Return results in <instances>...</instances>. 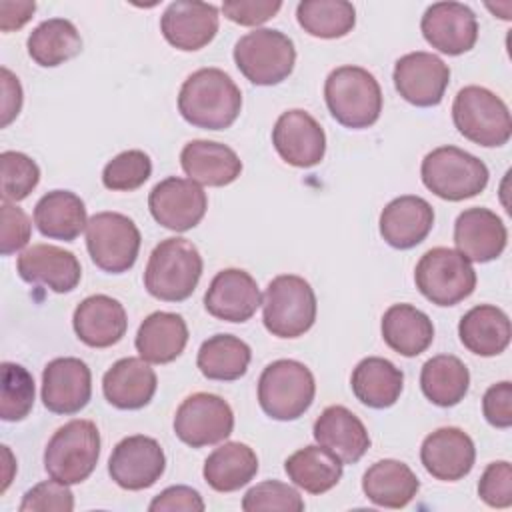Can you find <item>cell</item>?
Instances as JSON below:
<instances>
[{"mask_svg": "<svg viewBox=\"0 0 512 512\" xmlns=\"http://www.w3.org/2000/svg\"><path fill=\"white\" fill-rule=\"evenodd\" d=\"M240 108L242 92L220 68L192 72L178 92V112L196 128L224 130L236 122Z\"/></svg>", "mask_w": 512, "mask_h": 512, "instance_id": "obj_1", "label": "cell"}, {"mask_svg": "<svg viewBox=\"0 0 512 512\" xmlns=\"http://www.w3.org/2000/svg\"><path fill=\"white\" fill-rule=\"evenodd\" d=\"M202 266V256L190 240L166 238L156 244L148 258L144 288L162 302H182L196 290Z\"/></svg>", "mask_w": 512, "mask_h": 512, "instance_id": "obj_2", "label": "cell"}, {"mask_svg": "<svg viewBox=\"0 0 512 512\" xmlns=\"http://www.w3.org/2000/svg\"><path fill=\"white\" fill-rule=\"evenodd\" d=\"M324 100L332 118L352 130L370 128L382 112V90L372 72L340 66L324 82Z\"/></svg>", "mask_w": 512, "mask_h": 512, "instance_id": "obj_3", "label": "cell"}, {"mask_svg": "<svg viewBox=\"0 0 512 512\" xmlns=\"http://www.w3.org/2000/svg\"><path fill=\"white\" fill-rule=\"evenodd\" d=\"M420 176L438 198L460 202L478 196L488 186L490 172L474 154L456 146H440L424 156Z\"/></svg>", "mask_w": 512, "mask_h": 512, "instance_id": "obj_4", "label": "cell"}, {"mask_svg": "<svg viewBox=\"0 0 512 512\" xmlns=\"http://www.w3.org/2000/svg\"><path fill=\"white\" fill-rule=\"evenodd\" d=\"M314 394V376L298 360H274L258 378V404L272 420L288 422L300 418L312 406Z\"/></svg>", "mask_w": 512, "mask_h": 512, "instance_id": "obj_5", "label": "cell"}, {"mask_svg": "<svg viewBox=\"0 0 512 512\" xmlns=\"http://www.w3.org/2000/svg\"><path fill=\"white\" fill-rule=\"evenodd\" d=\"M316 294L296 274L276 276L262 296V320L266 330L278 338H298L316 322Z\"/></svg>", "mask_w": 512, "mask_h": 512, "instance_id": "obj_6", "label": "cell"}, {"mask_svg": "<svg viewBox=\"0 0 512 512\" xmlns=\"http://www.w3.org/2000/svg\"><path fill=\"white\" fill-rule=\"evenodd\" d=\"M100 458V432L92 420H70L46 444L44 470L62 484H80Z\"/></svg>", "mask_w": 512, "mask_h": 512, "instance_id": "obj_7", "label": "cell"}, {"mask_svg": "<svg viewBox=\"0 0 512 512\" xmlns=\"http://www.w3.org/2000/svg\"><path fill=\"white\" fill-rule=\"evenodd\" d=\"M456 130L484 148L504 146L512 136L510 110L502 98L482 86H464L452 102Z\"/></svg>", "mask_w": 512, "mask_h": 512, "instance_id": "obj_8", "label": "cell"}, {"mask_svg": "<svg viewBox=\"0 0 512 512\" xmlns=\"http://www.w3.org/2000/svg\"><path fill=\"white\" fill-rule=\"evenodd\" d=\"M234 62L252 84L276 86L292 74L296 48L284 32L258 28L234 44Z\"/></svg>", "mask_w": 512, "mask_h": 512, "instance_id": "obj_9", "label": "cell"}, {"mask_svg": "<svg viewBox=\"0 0 512 512\" xmlns=\"http://www.w3.org/2000/svg\"><path fill=\"white\" fill-rule=\"evenodd\" d=\"M414 282L432 304L454 306L474 292L476 272L458 250L438 246L418 260Z\"/></svg>", "mask_w": 512, "mask_h": 512, "instance_id": "obj_10", "label": "cell"}, {"mask_svg": "<svg viewBox=\"0 0 512 512\" xmlns=\"http://www.w3.org/2000/svg\"><path fill=\"white\" fill-rule=\"evenodd\" d=\"M140 230L132 218L120 212H98L86 226V248L92 262L108 272L130 270L140 252Z\"/></svg>", "mask_w": 512, "mask_h": 512, "instance_id": "obj_11", "label": "cell"}, {"mask_svg": "<svg viewBox=\"0 0 512 512\" xmlns=\"http://www.w3.org/2000/svg\"><path fill=\"white\" fill-rule=\"evenodd\" d=\"M234 430L230 404L210 392H196L182 400L174 416V434L180 442L202 448L226 440Z\"/></svg>", "mask_w": 512, "mask_h": 512, "instance_id": "obj_12", "label": "cell"}, {"mask_svg": "<svg viewBox=\"0 0 512 512\" xmlns=\"http://www.w3.org/2000/svg\"><path fill=\"white\" fill-rule=\"evenodd\" d=\"M394 88L410 104L418 108L438 106L450 82L448 64L432 52H410L394 64Z\"/></svg>", "mask_w": 512, "mask_h": 512, "instance_id": "obj_13", "label": "cell"}, {"mask_svg": "<svg viewBox=\"0 0 512 512\" xmlns=\"http://www.w3.org/2000/svg\"><path fill=\"white\" fill-rule=\"evenodd\" d=\"M148 208L160 226L174 232H186L204 218L208 198L202 186L190 178L168 176L150 190Z\"/></svg>", "mask_w": 512, "mask_h": 512, "instance_id": "obj_14", "label": "cell"}, {"mask_svg": "<svg viewBox=\"0 0 512 512\" xmlns=\"http://www.w3.org/2000/svg\"><path fill=\"white\" fill-rule=\"evenodd\" d=\"M166 468V456L158 440L134 434L122 438L108 460L110 478L124 490L154 486Z\"/></svg>", "mask_w": 512, "mask_h": 512, "instance_id": "obj_15", "label": "cell"}, {"mask_svg": "<svg viewBox=\"0 0 512 512\" xmlns=\"http://www.w3.org/2000/svg\"><path fill=\"white\" fill-rule=\"evenodd\" d=\"M272 144L278 156L296 168H312L322 162L326 134L306 110L294 108L280 114L272 128Z\"/></svg>", "mask_w": 512, "mask_h": 512, "instance_id": "obj_16", "label": "cell"}, {"mask_svg": "<svg viewBox=\"0 0 512 512\" xmlns=\"http://www.w3.org/2000/svg\"><path fill=\"white\" fill-rule=\"evenodd\" d=\"M420 30L424 40L442 54L460 56L478 40L476 14L460 2H436L426 8Z\"/></svg>", "mask_w": 512, "mask_h": 512, "instance_id": "obj_17", "label": "cell"}, {"mask_svg": "<svg viewBox=\"0 0 512 512\" xmlns=\"http://www.w3.org/2000/svg\"><path fill=\"white\" fill-rule=\"evenodd\" d=\"M92 396V374L84 360L54 358L42 372V404L54 414H76Z\"/></svg>", "mask_w": 512, "mask_h": 512, "instance_id": "obj_18", "label": "cell"}, {"mask_svg": "<svg viewBox=\"0 0 512 512\" xmlns=\"http://www.w3.org/2000/svg\"><path fill=\"white\" fill-rule=\"evenodd\" d=\"M218 8L206 2H170L160 18L164 40L182 52H196L210 44L218 32Z\"/></svg>", "mask_w": 512, "mask_h": 512, "instance_id": "obj_19", "label": "cell"}, {"mask_svg": "<svg viewBox=\"0 0 512 512\" xmlns=\"http://www.w3.org/2000/svg\"><path fill=\"white\" fill-rule=\"evenodd\" d=\"M420 460L432 478L456 482L470 474L476 460V448L462 428L444 426L424 438Z\"/></svg>", "mask_w": 512, "mask_h": 512, "instance_id": "obj_20", "label": "cell"}, {"mask_svg": "<svg viewBox=\"0 0 512 512\" xmlns=\"http://www.w3.org/2000/svg\"><path fill=\"white\" fill-rule=\"evenodd\" d=\"M18 276L28 284H42L56 294L72 292L80 278L82 268L74 252L54 244H32L16 262Z\"/></svg>", "mask_w": 512, "mask_h": 512, "instance_id": "obj_21", "label": "cell"}, {"mask_svg": "<svg viewBox=\"0 0 512 512\" xmlns=\"http://www.w3.org/2000/svg\"><path fill=\"white\" fill-rule=\"evenodd\" d=\"M260 306L262 294L256 280L240 268L220 270L204 294L208 314L226 322H246Z\"/></svg>", "mask_w": 512, "mask_h": 512, "instance_id": "obj_22", "label": "cell"}, {"mask_svg": "<svg viewBox=\"0 0 512 512\" xmlns=\"http://www.w3.org/2000/svg\"><path fill=\"white\" fill-rule=\"evenodd\" d=\"M508 242V230L502 218L488 208H468L454 222V244L470 262L496 260Z\"/></svg>", "mask_w": 512, "mask_h": 512, "instance_id": "obj_23", "label": "cell"}, {"mask_svg": "<svg viewBox=\"0 0 512 512\" xmlns=\"http://www.w3.org/2000/svg\"><path fill=\"white\" fill-rule=\"evenodd\" d=\"M314 440L332 452L342 464L358 462L370 448V436L362 420L346 406H328L312 426Z\"/></svg>", "mask_w": 512, "mask_h": 512, "instance_id": "obj_24", "label": "cell"}, {"mask_svg": "<svg viewBox=\"0 0 512 512\" xmlns=\"http://www.w3.org/2000/svg\"><path fill=\"white\" fill-rule=\"evenodd\" d=\"M72 326L80 342L90 348H108L122 340L128 328L124 306L106 294L84 298L72 316Z\"/></svg>", "mask_w": 512, "mask_h": 512, "instance_id": "obj_25", "label": "cell"}, {"mask_svg": "<svg viewBox=\"0 0 512 512\" xmlns=\"http://www.w3.org/2000/svg\"><path fill=\"white\" fill-rule=\"evenodd\" d=\"M380 236L396 250L418 246L434 226V210L420 196H398L380 214Z\"/></svg>", "mask_w": 512, "mask_h": 512, "instance_id": "obj_26", "label": "cell"}, {"mask_svg": "<svg viewBox=\"0 0 512 512\" xmlns=\"http://www.w3.org/2000/svg\"><path fill=\"white\" fill-rule=\"evenodd\" d=\"M156 386L158 378L150 362L134 356L114 362L102 378L104 398L118 410L144 408L154 398Z\"/></svg>", "mask_w": 512, "mask_h": 512, "instance_id": "obj_27", "label": "cell"}, {"mask_svg": "<svg viewBox=\"0 0 512 512\" xmlns=\"http://www.w3.org/2000/svg\"><path fill=\"white\" fill-rule=\"evenodd\" d=\"M184 174L200 186H228L242 172L238 154L220 142L192 140L180 152Z\"/></svg>", "mask_w": 512, "mask_h": 512, "instance_id": "obj_28", "label": "cell"}, {"mask_svg": "<svg viewBox=\"0 0 512 512\" xmlns=\"http://www.w3.org/2000/svg\"><path fill=\"white\" fill-rule=\"evenodd\" d=\"M136 350L150 364L174 362L188 344V326L180 314L152 312L136 332Z\"/></svg>", "mask_w": 512, "mask_h": 512, "instance_id": "obj_29", "label": "cell"}, {"mask_svg": "<svg viewBox=\"0 0 512 512\" xmlns=\"http://www.w3.org/2000/svg\"><path fill=\"white\" fill-rule=\"evenodd\" d=\"M458 336L464 348L472 354L484 358L498 356L510 344V318L504 310L492 304L474 306L460 318Z\"/></svg>", "mask_w": 512, "mask_h": 512, "instance_id": "obj_30", "label": "cell"}, {"mask_svg": "<svg viewBox=\"0 0 512 512\" xmlns=\"http://www.w3.org/2000/svg\"><path fill=\"white\" fill-rule=\"evenodd\" d=\"M418 488L420 480L412 468L394 458L374 462L362 476L366 498L382 508H404L414 500Z\"/></svg>", "mask_w": 512, "mask_h": 512, "instance_id": "obj_31", "label": "cell"}, {"mask_svg": "<svg viewBox=\"0 0 512 512\" xmlns=\"http://www.w3.org/2000/svg\"><path fill=\"white\" fill-rule=\"evenodd\" d=\"M34 224L46 238L72 242L88 226L86 206L82 198L70 190H52L36 202Z\"/></svg>", "mask_w": 512, "mask_h": 512, "instance_id": "obj_32", "label": "cell"}, {"mask_svg": "<svg viewBox=\"0 0 512 512\" xmlns=\"http://www.w3.org/2000/svg\"><path fill=\"white\" fill-rule=\"evenodd\" d=\"M350 386L364 406L382 410L398 402L404 388V374L390 360L368 356L352 370Z\"/></svg>", "mask_w": 512, "mask_h": 512, "instance_id": "obj_33", "label": "cell"}, {"mask_svg": "<svg viewBox=\"0 0 512 512\" xmlns=\"http://www.w3.org/2000/svg\"><path fill=\"white\" fill-rule=\"evenodd\" d=\"M382 338L390 350L414 358L432 344L434 326L428 314L416 306L392 304L382 316Z\"/></svg>", "mask_w": 512, "mask_h": 512, "instance_id": "obj_34", "label": "cell"}, {"mask_svg": "<svg viewBox=\"0 0 512 512\" xmlns=\"http://www.w3.org/2000/svg\"><path fill=\"white\" fill-rule=\"evenodd\" d=\"M258 472V456L244 442H224L204 462V480L216 492H234Z\"/></svg>", "mask_w": 512, "mask_h": 512, "instance_id": "obj_35", "label": "cell"}, {"mask_svg": "<svg viewBox=\"0 0 512 512\" xmlns=\"http://www.w3.org/2000/svg\"><path fill=\"white\" fill-rule=\"evenodd\" d=\"M422 394L440 408L456 406L470 388L466 364L452 354H438L424 362L420 372Z\"/></svg>", "mask_w": 512, "mask_h": 512, "instance_id": "obj_36", "label": "cell"}, {"mask_svg": "<svg viewBox=\"0 0 512 512\" xmlns=\"http://www.w3.org/2000/svg\"><path fill=\"white\" fill-rule=\"evenodd\" d=\"M288 478L308 494H324L342 478V462L320 444L304 446L284 462Z\"/></svg>", "mask_w": 512, "mask_h": 512, "instance_id": "obj_37", "label": "cell"}, {"mask_svg": "<svg viewBox=\"0 0 512 512\" xmlns=\"http://www.w3.org/2000/svg\"><path fill=\"white\" fill-rule=\"evenodd\" d=\"M26 48L38 66L54 68L80 54L82 38L70 20L48 18L30 32Z\"/></svg>", "mask_w": 512, "mask_h": 512, "instance_id": "obj_38", "label": "cell"}, {"mask_svg": "<svg viewBox=\"0 0 512 512\" xmlns=\"http://www.w3.org/2000/svg\"><path fill=\"white\" fill-rule=\"evenodd\" d=\"M252 360L250 346L232 334H214L202 342L196 364L208 380L232 382L246 374Z\"/></svg>", "mask_w": 512, "mask_h": 512, "instance_id": "obj_39", "label": "cell"}, {"mask_svg": "<svg viewBox=\"0 0 512 512\" xmlns=\"http://www.w3.org/2000/svg\"><path fill=\"white\" fill-rule=\"evenodd\" d=\"M298 24L314 38H342L356 24V10L346 0H304L296 6Z\"/></svg>", "mask_w": 512, "mask_h": 512, "instance_id": "obj_40", "label": "cell"}, {"mask_svg": "<svg viewBox=\"0 0 512 512\" xmlns=\"http://www.w3.org/2000/svg\"><path fill=\"white\" fill-rule=\"evenodd\" d=\"M32 406H34L32 374L16 362H2L0 418L4 422H20L32 412Z\"/></svg>", "mask_w": 512, "mask_h": 512, "instance_id": "obj_41", "label": "cell"}, {"mask_svg": "<svg viewBox=\"0 0 512 512\" xmlns=\"http://www.w3.org/2000/svg\"><path fill=\"white\" fill-rule=\"evenodd\" d=\"M152 174V160L142 150H124L102 170V184L114 192H132Z\"/></svg>", "mask_w": 512, "mask_h": 512, "instance_id": "obj_42", "label": "cell"}, {"mask_svg": "<svg viewBox=\"0 0 512 512\" xmlns=\"http://www.w3.org/2000/svg\"><path fill=\"white\" fill-rule=\"evenodd\" d=\"M0 174H2V200L20 202L30 196V192L40 182L38 164L14 150H6L0 154Z\"/></svg>", "mask_w": 512, "mask_h": 512, "instance_id": "obj_43", "label": "cell"}, {"mask_svg": "<svg viewBox=\"0 0 512 512\" xmlns=\"http://www.w3.org/2000/svg\"><path fill=\"white\" fill-rule=\"evenodd\" d=\"M242 510L260 512V510H284V512H302L304 500L296 488L280 480H264L252 486L242 498Z\"/></svg>", "mask_w": 512, "mask_h": 512, "instance_id": "obj_44", "label": "cell"}, {"mask_svg": "<svg viewBox=\"0 0 512 512\" xmlns=\"http://www.w3.org/2000/svg\"><path fill=\"white\" fill-rule=\"evenodd\" d=\"M50 510L54 512L74 510V496L68 484H62L54 478L32 486L20 502V512H50Z\"/></svg>", "mask_w": 512, "mask_h": 512, "instance_id": "obj_45", "label": "cell"}, {"mask_svg": "<svg viewBox=\"0 0 512 512\" xmlns=\"http://www.w3.org/2000/svg\"><path fill=\"white\" fill-rule=\"evenodd\" d=\"M478 496L492 508L512 504V466L506 460L490 462L478 482Z\"/></svg>", "mask_w": 512, "mask_h": 512, "instance_id": "obj_46", "label": "cell"}, {"mask_svg": "<svg viewBox=\"0 0 512 512\" xmlns=\"http://www.w3.org/2000/svg\"><path fill=\"white\" fill-rule=\"evenodd\" d=\"M0 208H2V240H0L2 256H10L28 244L32 224L26 212L16 204L2 200Z\"/></svg>", "mask_w": 512, "mask_h": 512, "instance_id": "obj_47", "label": "cell"}, {"mask_svg": "<svg viewBox=\"0 0 512 512\" xmlns=\"http://www.w3.org/2000/svg\"><path fill=\"white\" fill-rule=\"evenodd\" d=\"M282 8L280 0H226L222 12L240 26H260L274 18Z\"/></svg>", "mask_w": 512, "mask_h": 512, "instance_id": "obj_48", "label": "cell"}, {"mask_svg": "<svg viewBox=\"0 0 512 512\" xmlns=\"http://www.w3.org/2000/svg\"><path fill=\"white\" fill-rule=\"evenodd\" d=\"M482 412L488 424H492L494 428L512 426V384L508 380L492 384L484 392Z\"/></svg>", "mask_w": 512, "mask_h": 512, "instance_id": "obj_49", "label": "cell"}, {"mask_svg": "<svg viewBox=\"0 0 512 512\" xmlns=\"http://www.w3.org/2000/svg\"><path fill=\"white\" fill-rule=\"evenodd\" d=\"M204 508L206 506L200 492L190 486H170L162 490L148 506L150 512H202Z\"/></svg>", "mask_w": 512, "mask_h": 512, "instance_id": "obj_50", "label": "cell"}, {"mask_svg": "<svg viewBox=\"0 0 512 512\" xmlns=\"http://www.w3.org/2000/svg\"><path fill=\"white\" fill-rule=\"evenodd\" d=\"M2 94V126H8L22 108V86L8 68H2Z\"/></svg>", "mask_w": 512, "mask_h": 512, "instance_id": "obj_51", "label": "cell"}, {"mask_svg": "<svg viewBox=\"0 0 512 512\" xmlns=\"http://www.w3.org/2000/svg\"><path fill=\"white\" fill-rule=\"evenodd\" d=\"M36 4L22 0V2H12V0H2L0 2V28L2 32H12L22 28L34 14Z\"/></svg>", "mask_w": 512, "mask_h": 512, "instance_id": "obj_52", "label": "cell"}]
</instances>
